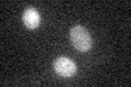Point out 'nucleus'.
Segmentation results:
<instances>
[{
	"mask_svg": "<svg viewBox=\"0 0 131 87\" xmlns=\"http://www.w3.org/2000/svg\"><path fill=\"white\" fill-rule=\"evenodd\" d=\"M23 23L28 28H35L39 25L40 15L34 8H27L23 13Z\"/></svg>",
	"mask_w": 131,
	"mask_h": 87,
	"instance_id": "obj_3",
	"label": "nucleus"
},
{
	"mask_svg": "<svg viewBox=\"0 0 131 87\" xmlns=\"http://www.w3.org/2000/svg\"><path fill=\"white\" fill-rule=\"evenodd\" d=\"M54 68H55L57 73L60 74V75H62V76H66V77L72 76L73 74L77 72L75 63L67 57L57 58L55 60Z\"/></svg>",
	"mask_w": 131,
	"mask_h": 87,
	"instance_id": "obj_2",
	"label": "nucleus"
},
{
	"mask_svg": "<svg viewBox=\"0 0 131 87\" xmlns=\"http://www.w3.org/2000/svg\"><path fill=\"white\" fill-rule=\"evenodd\" d=\"M70 38H71L73 46H74L78 50L86 51L92 46L91 35H90V33L81 25H75L71 28Z\"/></svg>",
	"mask_w": 131,
	"mask_h": 87,
	"instance_id": "obj_1",
	"label": "nucleus"
}]
</instances>
